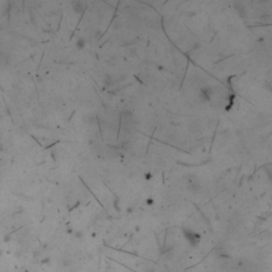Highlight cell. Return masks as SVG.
<instances>
[{
  "mask_svg": "<svg viewBox=\"0 0 272 272\" xmlns=\"http://www.w3.org/2000/svg\"><path fill=\"white\" fill-rule=\"evenodd\" d=\"M72 10L77 14H83L86 10V3L84 1H72Z\"/></svg>",
  "mask_w": 272,
  "mask_h": 272,
  "instance_id": "cell-1",
  "label": "cell"
},
{
  "mask_svg": "<svg viewBox=\"0 0 272 272\" xmlns=\"http://www.w3.org/2000/svg\"><path fill=\"white\" fill-rule=\"evenodd\" d=\"M185 237L191 245H197L200 241V236L195 232H191V231H188V232L185 231Z\"/></svg>",
  "mask_w": 272,
  "mask_h": 272,
  "instance_id": "cell-2",
  "label": "cell"
},
{
  "mask_svg": "<svg viewBox=\"0 0 272 272\" xmlns=\"http://www.w3.org/2000/svg\"><path fill=\"white\" fill-rule=\"evenodd\" d=\"M86 43H85V40H83V38H78L77 40V42H75V47H77V49H83L84 47H85Z\"/></svg>",
  "mask_w": 272,
  "mask_h": 272,
  "instance_id": "cell-3",
  "label": "cell"
},
{
  "mask_svg": "<svg viewBox=\"0 0 272 272\" xmlns=\"http://www.w3.org/2000/svg\"><path fill=\"white\" fill-rule=\"evenodd\" d=\"M73 233H75V238H77V239L82 240V238H83V233L81 232V231H77V232H73Z\"/></svg>",
  "mask_w": 272,
  "mask_h": 272,
  "instance_id": "cell-4",
  "label": "cell"
},
{
  "mask_svg": "<svg viewBox=\"0 0 272 272\" xmlns=\"http://www.w3.org/2000/svg\"><path fill=\"white\" fill-rule=\"evenodd\" d=\"M3 150H4V145L2 144V143H0V153L3 152Z\"/></svg>",
  "mask_w": 272,
  "mask_h": 272,
  "instance_id": "cell-5",
  "label": "cell"
},
{
  "mask_svg": "<svg viewBox=\"0 0 272 272\" xmlns=\"http://www.w3.org/2000/svg\"><path fill=\"white\" fill-rule=\"evenodd\" d=\"M66 233H67V234H72V233H73V231H72L71 227H68V229L66 230Z\"/></svg>",
  "mask_w": 272,
  "mask_h": 272,
  "instance_id": "cell-6",
  "label": "cell"
},
{
  "mask_svg": "<svg viewBox=\"0 0 272 272\" xmlns=\"http://www.w3.org/2000/svg\"><path fill=\"white\" fill-rule=\"evenodd\" d=\"M2 256V250H0V257Z\"/></svg>",
  "mask_w": 272,
  "mask_h": 272,
  "instance_id": "cell-7",
  "label": "cell"
}]
</instances>
